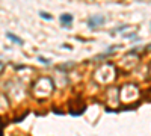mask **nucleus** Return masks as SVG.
Wrapping results in <instances>:
<instances>
[{"mask_svg":"<svg viewBox=\"0 0 151 136\" xmlns=\"http://www.w3.org/2000/svg\"><path fill=\"white\" fill-rule=\"evenodd\" d=\"M104 21H106V18L103 15H92V17H89V20H88V26H89L91 29H95V27L101 26Z\"/></svg>","mask_w":151,"mask_h":136,"instance_id":"f257e3e1","label":"nucleus"},{"mask_svg":"<svg viewBox=\"0 0 151 136\" xmlns=\"http://www.w3.org/2000/svg\"><path fill=\"white\" fill-rule=\"evenodd\" d=\"M59 20H60V23L64 26H71V23H73V15H71V14H62L59 17Z\"/></svg>","mask_w":151,"mask_h":136,"instance_id":"f03ea898","label":"nucleus"},{"mask_svg":"<svg viewBox=\"0 0 151 136\" xmlns=\"http://www.w3.org/2000/svg\"><path fill=\"white\" fill-rule=\"evenodd\" d=\"M6 38L8 39H11L12 42H15V44H18V45H23V39L21 38H18V36H15L14 33H11V32H8L6 33Z\"/></svg>","mask_w":151,"mask_h":136,"instance_id":"7ed1b4c3","label":"nucleus"},{"mask_svg":"<svg viewBox=\"0 0 151 136\" xmlns=\"http://www.w3.org/2000/svg\"><path fill=\"white\" fill-rule=\"evenodd\" d=\"M39 15H41V17L44 18V20H51V18H53V17H51L50 14H47V12H42V11L39 12Z\"/></svg>","mask_w":151,"mask_h":136,"instance_id":"20e7f679","label":"nucleus"},{"mask_svg":"<svg viewBox=\"0 0 151 136\" xmlns=\"http://www.w3.org/2000/svg\"><path fill=\"white\" fill-rule=\"evenodd\" d=\"M38 61H39V62H44V63H50V61L46 59V58H38Z\"/></svg>","mask_w":151,"mask_h":136,"instance_id":"39448f33","label":"nucleus"}]
</instances>
